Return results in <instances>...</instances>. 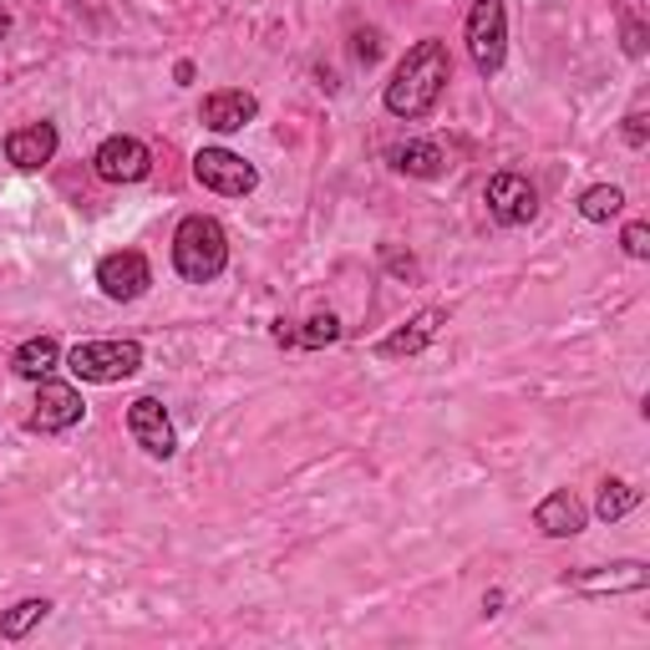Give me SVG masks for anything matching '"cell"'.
<instances>
[{"label": "cell", "instance_id": "1", "mask_svg": "<svg viewBox=\"0 0 650 650\" xmlns=\"http://www.w3.org/2000/svg\"><path fill=\"white\" fill-rule=\"evenodd\" d=\"M447 76H453V57L443 41H417L401 67L386 82V112L392 118H428L437 97H443Z\"/></svg>", "mask_w": 650, "mask_h": 650}, {"label": "cell", "instance_id": "2", "mask_svg": "<svg viewBox=\"0 0 650 650\" xmlns=\"http://www.w3.org/2000/svg\"><path fill=\"white\" fill-rule=\"evenodd\" d=\"M173 265H178V275L193 285H208L214 275H224V265H229L224 224L208 219V214H189L173 234Z\"/></svg>", "mask_w": 650, "mask_h": 650}, {"label": "cell", "instance_id": "3", "mask_svg": "<svg viewBox=\"0 0 650 650\" xmlns=\"http://www.w3.org/2000/svg\"><path fill=\"white\" fill-rule=\"evenodd\" d=\"M67 366H72L82 382L107 386V382L133 376V371L143 366V346H137V340H82V346H72Z\"/></svg>", "mask_w": 650, "mask_h": 650}, {"label": "cell", "instance_id": "4", "mask_svg": "<svg viewBox=\"0 0 650 650\" xmlns=\"http://www.w3.org/2000/svg\"><path fill=\"white\" fill-rule=\"evenodd\" d=\"M503 51H508V15H503V0H478L468 11V57L483 76H493L503 67Z\"/></svg>", "mask_w": 650, "mask_h": 650}, {"label": "cell", "instance_id": "5", "mask_svg": "<svg viewBox=\"0 0 650 650\" xmlns=\"http://www.w3.org/2000/svg\"><path fill=\"white\" fill-rule=\"evenodd\" d=\"M193 178H198L204 189L224 193V198H244V193H254V183H260V173L229 148H204L198 153V158H193Z\"/></svg>", "mask_w": 650, "mask_h": 650}, {"label": "cell", "instance_id": "6", "mask_svg": "<svg viewBox=\"0 0 650 650\" xmlns=\"http://www.w3.org/2000/svg\"><path fill=\"white\" fill-rule=\"evenodd\" d=\"M82 412H87V401H82V392L67 382H51L46 376L41 392H36V412H31V428L36 432H67L82 422Z\"/></svg>", "mask_w": 650, "mask_h": 650}, {"label": "cell", "instance_id": "7", "mask_svg": "<svg viewBox=\"0 0 650 650\" xmlns=\"http://www.w3.org/2000/svg\"><path fill=\"white\" fill-rule=\"evenodd\" d=\"M97 285H103L107 300H137L153 285V269L137 250H118L97 265Z\"/></svg>", "mask_w": 650, "mask_h": 650}, {"label": "cell", "instance_id": "8", "mask_svg": "<svg viewBox=\"0 0 650 650\" xmlns=\"http://www.w3.org/2000/svg\"><path fill=\"white\" fill-rule=\"evenodd\" d=\"M488 214L498 224H529L539 214V193L523 173H498L488 178Z\"/></svg>", "mask_w": 650, "mask_h": 650}, {"label": "cell", "instance_id": "9", "mask_svg": "<svg viewBox=\"0 0 650 650\" xmlns=\"http://www.w3.org/2000/svg\"><path fill=\"white\" fill-rule=\"evenodd\" d=\"M92 162H97V178H107V183H143L153 168L148 148L137 137H107Z\"/></svg>", "mask_w": 650, "mask_h": 650}, {"label": "cell", "instance_id": "10", "mask_svg": "<svg viewBox=\"0 0 650 650\" xmlns=\"http://www.w3.org/2000/svg\"><path fill=\"white\" fill-rule=\"evenodd\" d=\"M128 432L137 437V447L148 453V458H173V428H168V412H162L158 397H137L128 407Z\"/></svg>", "mask_w": 650, "mask_h": 650}, {"label": "cell", "instance_id": "11", "mask_svg": "<svg viewBox=\"0 0 650 650\" xmlns=\"http://www.w3.org/2000/svg\"><path fill=\"white\" fill-rule=\"evenodd\" d=\"M254 112H260V103H254V92H244V87L208 92L204 107H198L204 128H214V133H239L244 122H254Z\"/></svg>", "mask_w": 650, "mask_h": 650}, {"label": "cell", "instance_id": "12", "mask_svg": "<svg viewBox=\"0 0 650 650\" xmlns=\"http://www.w3.org/2000/svg\"><path fill=\"white\" fill-rule=\"evenodd\" d=\"M51 153H57V128H51V122H31V128H15V133L5 137V158H11L15 168H26V173L46 168Z\"/></svg>", "mask_w": 650, "mask_h": 650}, {"label": "cell", "instance_id": "13", "mask_svg": "<svg viewBox=\"0 0 650 650\" xmlns=\"http://www.w3.org/2000/svg\"><path fill=\"white\" fill-rule=\"evenodd\" d=\"M533 523H539L549 539H569V533L585 529V503H579L569 488H559V493H549V498L533 508Z\"/></svg>", "mask_w": 650, "mask_h": 650}, {"label": "cell", "instance_id": "14", "mask_svg": "<svg viewBox=\"0 0 650 650\" xmlns=\"http://www.w3.org/2000/svg\"><path fill=\"white\" fill-rule=\"evenodd\" d=\"M443 321H447L443 311H422L417 321H407L401 330H392V336H386L376 351H382V356H417L432 336H437V330H443Z\"/></svg>", "mask_w": 650, "mask_h": 650}, {"label": "cell", "instance_id": "15", "mask_svg": "<svg viewBox=\"0 0 650 650\" xmlns=\"http://www.w3.org/2000/svg\"><path fill=\"white\" fill-rule=\"evenodd\" d=\"M646 564H610L600 575H575L569 590H585V594H615V590H646Z\"/></svg>", "mask_w": 650, "mask_h": 650}, {"label": "cell", "instance_id": "16", "mask_svg": "<svg viewBox=\"0 0 650 650\" xmlns=\"http://www.w3.org/2000/svg\"><path fill=\"white\" fill-rule=\"evenodd\" d=\"M57 361H61V346L51 336H36V340H26L21 351H15V376H26V382H46L51 371H57Z\"/></svg>", "mask_w": 650, "mask_h": 650}, {"label": "cell", "instance_id": "17", "mask_svg": "<svg viewBox=\"0 0 650 650\" xmlns=\"http://www.w3.org/2000/svg\"><path fill=\"white\" fill-rule=\"evenodd\" d=\"M392 162L412 178H432V173H443L447 153L437 148V143H401V148H392Z\"/></svg>", "mask_w": 650, "mask_h": 650}, {"label": "cell", "instance_id": "18", "mask_svg": "<svg viewBox=\"0 0 650 650\" xmlns=\"http://www.w3.org/2000/svg\"><path fill=\"white\" fill-rule=\"evenodd\" d=\"M336 336H340L336 315H315V321H305V330H285V321L275 325V340H280V346H305V351H321V346H330Z\"/></svg>", "mask_w": 650, "mask_h": 650}, {"label": "cell", "instance_id": "19", "mask_svg": "<svg viewBox=\"0 0 650 650\" xmlns=\"http://www.w3.org/2000/svg\"><path fill=\"white\" fill-rule=\"evenodd\" d=\"M640 503V488H630V483H621V478H610L605 488H600V503H594V514L605 518V523H621L630 508Z\"/></svg>", "mask_w": 650, "mask_h": 650}, {"label": "cell", "instance_id": "20", "mask_svg": "<svg viewBox=\"0 0 650 650\" xmlns=\"http://www.w3.org/2000/svg\"><path fill=\"white\" fill-rule=\"evenodd\" d=\"M46 610H51L46 600H21L15 610H0V636H5V640H21L31 625L46 621Z\"/></svg>", "mask_w": 650, "mask_h": 650}, {"label": "cell", "instance_id": "21", "mask_svg": "<svg viewBox=\"0 0 650 650\" xmlns=\"http://www.w3.org/2000/svg\"><path fill=\"white\" fill-rule=\"evenodd\" d=\"M621 208H625V193L615 189V183H600V189H590V193H585V198H579V214H585V219H590V224H605V219H615Z\"/></svg>", "mask_w": 650, "mask_h": 650}, {"label": "cell", "instance_id": "22", "mask_svg": "<svg viewBox=\"0 0 650 650\" xmlns=\"http://www.w3.org/2000/svg\"><path fill=\"white\" fill-rule=\"evenodd\" d=\"M621 244H625V254H630V260H646V254H650V224H630V229H625V239H621Z\"/></svg>", "mask_w": 650, "mask_h": 650}, {"label": "cell", "instance_id": "23", "mask_svg": "<svg viewBox=\"0 0 650 650\" xmlns=\"http://www.w3.org/2000/svg\"><path fill=\"white\" fill-rule=\"evenodd\" d=\"M625 51H630V57H646V26H640V21H625Z\"/></svg>", "mask_w": 650, "mask_h": 650}, {"label": "cell", "instance_id": "24", "mask_svg": "<svg viewBox=\"0 0 650 650\" xmlns=\"http://www.w3.org/2000/svg\"><path fill=\"white\" fill-rule=\"evenodd\" d=\"M625 137H630V143H646V112H630V118H625Z\"/></svg>", "mask_w": 650, "mask_h": 650}, {"label": "cell", "instance_id": "25", "mask_svg": "<svg viewBox=\"0 0 650 650\" xmlns=\"http://www.w3.org/2000/svg\"><path fill=\"white\" fill-rule=\"evenodd\" d=\"M356 57H361V61H376V36H371V31H361V36H356Z\"/></svg>", "mask_w": 650, "mask_h": 650}, {"label": "cell", "instance_id": "26", "mask_svg": "<svg viewBox=\"0 0 650 650\" xmlns=\"http://www.w3.org/2000/svg\"><path fill=\"white\" fill-rule=\"evenodd\" d=\"M5 36H11V15L0 11V41H5Z\"/></svg>", "mask_w": 650, "mask_h": 650}]
</instances>
